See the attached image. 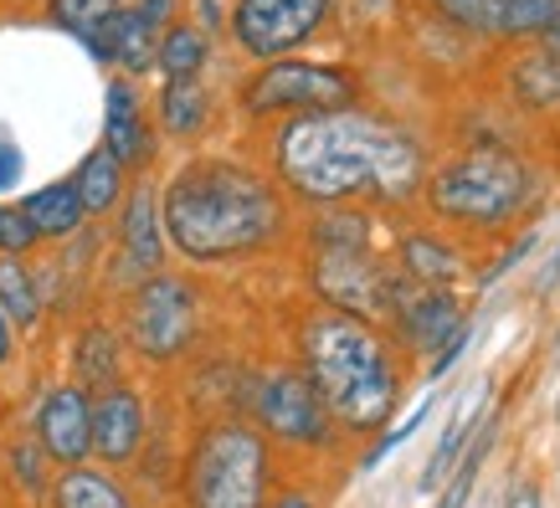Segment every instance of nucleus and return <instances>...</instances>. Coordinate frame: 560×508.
Wrapping results in <instances>:
<instances>
[{"instance_id": "obj_41", "label": "nucleus", "mask_w": 560, "mask_h": 508, "mask_svg": "<svg viewBox=\"0 0 560 508\" xmlns=\"http://www.w3.org/2000/svg\"><path fill=\"white\" fill-rule=\"evenodd\" d=\"M560 277V247H556V257H550V268H545V283H556Z\"/></svg>"}, {"instance_id": "obj_22", "label": "nucleus", "mask_w": 560, "mask_h": 508, "mask_svg": "<svg viewBox=\"0 0 560 508\" xmlns=\"http://www.w3.org/2000/svg\"><path fill=\"white\" fill-rule=\"evenodd\" d=\"M51 508H135V498L124 493V483L114 473H103L93 462L62 468L51 477Z\"/></svg>"}, {"instance_id": "obj_28", "label": "nucleus", "mask_w": 560, "mask_h": 508, "mask_svg": "<svg viewBox=\"0 0 560 508\" xmlns=\"http://www.w3.org/2000/svg\"><path fill=\"white\" fill-rule=\"evenodd\" d=\"M119 5H124V0H47V16L57 21L62 32L78 36V42H88L103 21L119 11Z\"/></svg>"}, {"instance_id": "obj_34", "label": "nucleus", "mask_w": 560, "mask_h": 508, "mask_svg": "<svg viewBox=\"0 0 560 508\" xmlns=\"http://www.w3.org/2000/svg\"><path fill=\"white\" fill-rule=\"evenodd\" d=\"M535 241H540V237H535V232H525V237L514 241L510 252H504V257H499V262H493V272H483V283H493V277H504V272H510V268H520V262H525V252H529V247H535Z\"/></svg>"}, {"instance_id": "obj_39", "label": "nucleus", "mask_w": 560, "mask_h": 508, "mask_svg": "<svg viewBox=\"0 0 560 508\" xmlns=\"http://www.w3.org/2000/svg\"><path fill=\"white\" fill-rule=\"evenodd\" d=\"M268 508H319V504H314V498H308V493L289 488V493H278V498H272Z\"/></svg>"}, {"instance_id": "obj_35", "label": "nucleus", "mask_w": 560, "mask_h": 508, "mask_svg": "<svg viewBox=\"0 0 560 508\" xmlns=\"http://www.w3.org/2000/svg\"><path fill=\"white\" fill-rule=\"evenodd\" d=\"M135 11L150 21L154 32H165V26L175 21V0H135Z\"/></svg>"}, {"instance_id": "obj_40", "label": "nucleus", "mask_w": 560, "mask_h": 508, "mask_svg": "<svg viewBox=\"0 0 560 508\" xmlns=\"http://www.w3.org/2000/svg\"><path fill=\"white\" fill-rule=\"evenodd\" d=\"M540 47H545V51H556V57H560V26H556V32H545V36H540Z\"/></svg>"}, {"instance_id": "obj_5", "label": "nucleus", "mask_w": 560, "mask_h": 508, "mask_svg": "<svg viewBox=\"0 0 560 508\" xmlns=\"http://www.w3.org/2000/svg\"><path fill=\"white\" fill-rule=\"evenodd\" d=\"M272 452L253 422H211L190 447L186 504L190 508H268Z\"/></svg>"}, {"instance_id": "obj_7", "label": "nucleus", "mask_w": 560, "mask_h": 508, "mask_svg": "<svg viewBox=\"0 0 560 508\" xmlns=\"http://www.w3.org/2000/svg\"><path fill=\"white\" fill-rule=\"evenodd\" d=\"M124 319H129V344L139 355L165 365V359H180L190 350V339L201 329V304L180 272H154V277L135 283Z\"/></svg>"}, {"instance_id": "obj_23", "label": "nucleus", "mask_w": 560, "mask_h": 508, "mask_svg": "<svg viewBox=\"0 0 560 508\" xmlns=\"http://www.w3.org/2000/svg\"><path fill=\"white\" fill-rule=\"evenodd\" d=\"M0 314L11 319L16 334H32L42 314H47V293H42V272L26 257H0Z\"/></svg>"}, {"instance_id": "obj_11", "label": "nucleus", "mask_w": 560, "mask_h": 508, "mask_svg": "<svg viewBox=\"0 0 560 508\" xmlns=\"http://www.w3.org/2000/svg\"><path fill=\"white\" fill-rule=\"evenodd\" d=\"M88 406L93 395L83 386H47L42 401H36V422H32V437L36 447L47 452V462L57 468H78V462L93 458V422H88Z\"/></svg>"}, {"instance_id": "obj_18", "label": "nucleus", "mask_w": 560, "mask_h": 508, "mask_svg": "<svg viewBox=\"0 0 560 508\" xmlns=\"http://www.w3.org/2000/svg\"><path fill=\"white\" fill-rule=\"evenodd\" d=\"M489 411H493L489 386L463 390V395H458V406H453V416H447V426H442L438 447H432V458H427V468H422V493L442 488V477L453 473V462L463 458V447H468V437L478 432V422H483Z\"/></svg>"}, {"instance_id": "obj_43", "label": "nucleus", "mask_w": 560, "mask_h": 508, "mask_svg": "<svg viewBox=\"0 0 560 508\" xmlns=\"http://www.w3.org/2000/svg\"><path fill=\"white\" fill-rule=\"evenodd\" d=\"M556 344H560V329H556Z\"/></svg>"}, {"instance_id": "obj_3", "label": "nucleus", "mask_w": 560, "mask_h": 508, "mask_svg": "<svg viewBox=\"0 0 560 508\" xmlns=\"http://www.w3.org/2000/svg\"><path fill=\"white\" fill-rule=\"evenodd\" d=\"M299 375L345 432H381L401 406V365L381 323L314 308L299 323Z\"/></svg>"}, {"instance_id": "obj_6", "label": "nucleus", "mask_w": 560, "mask_h": 508, "mask_svg": "<svg viewBox=\"0 0 560 508\" xmlns=\"http://www.w3.org/2000/svg\"><path fill=\"white\" fill-rule=\"evenodd\" d=\"M360 78L340 62H314V57H278L237 87V108L247 119H299V114H335L355 108Z\"/></svg>"}, {"instance_id": "obj_2", "label": "nucleus", "mask_w": 560, "mask_h": 508, "mask_svg": "<svg viewBox=\"0 0 560 508\" xmlns=\"http://www.w3.org/2000/svg\"><path fill=\"white\" fill-rule=\"evenodd\" d=\"M160 226L165 247L186 262L217 268L278 247L289 232V205L283 186L257 165H242L232 154H196L160 186Z\"/></svg>"}, {"instance_id": "obj_20", "label": "nucleus", "mask_w": 560, "mask_h": 508, "mask_svg": "<svg viewBox=\"0 0 560 508\" xmlns=\"http://www.w3.org/2000/svg\"><path fill=\"white\" fill-rule=\"evenodd\" d=\"M68 180H72V190H78V201H83L88 216H108V211H119L124 196H129V169L103 150V144L78 160V169H72Z\"/></svg>"}, {"instance_id": "obj_30", "label": "nucleus", "mask_w": 560, "mask_h": 508, "mask_svg": "<svg viewBox=\"0 0 560 508\" xmlns=\"http://www.w3.org/2000/svg\"><path fill=\"white\" fill-rule=\"evenodd\" d=\"M42 241H36L32 221L21 216L16 201H0V257H32Z\"/></svg>"}, {"instance_id": "obj_33", "label": "nucleus", "mask_w": 560, "mask_h": 508, "mask_svg": "<svg viewBox=\"0 0 560 508\" xmlns=\"http://www.w3.org/2000/svg\"><path fill=\"white\" fill-rule=\"evenodd\" d=\"M21 169H26V154L16 150V139L11 134H0V196L21 180Z\"/></svg>"}, {"instance_id": "obj_32", "label": "nucleus", "mask_w": 560, "mask_h": 508, "mask_svg": "<svg viewBox=\"0 0 560 508\" xmlns=\"http://www.w3.org/2000/svg\"><path fill=\"white\" fill-rule=\"evenodd\" d=\"M468 344H474V323H463L458 334H453V339H447V344L438 350V359H432V380H442V375L453 370V365L463 359V350H468Z\"/></svg>"}, {"instance_id": "obj_37", "label": "nucleus", "mask_w": 560, "mask_h": 508, "mask_svg": "<svg viewBox=\"0 0 560 508\" xmlns=\"http://www.w3.org/2000/svg\"><path fill=\"white\" fill-rule=\"evenodd\" d=\"M504 508H545V498H540V483H520V488H510V498H504Z\"/></svg>"}, {"instance_id": "obj_29", "label": "nucleus", "mask_w": 560, "mask_h": 508, "mask_svg": "<svg viewBox=\"0 0 560 508\" xmlns=\"http://www.w3.org/2000/svg\"><path fill=\"white\" fill-rule=\"evenodd\" d=\"M432 411H438V395H427V401H422L417 411H411L407 422H401V426H390L386 437H381V441L371 447V452H365V462H360V468H365V473H371V468H381V462H386L390 452H396V447H407V441L417 437V432H422V422L432 416Z\"/></svg>"}, {"instance_id": "obj_27", "label": "nucleus", "mask_w": 560, "mask_h": 508, "mask_svg": "<svg viewBox=\"0 0 560 508\" xmlns=\"http://www.w3.org/2000/svg\"><path fill=\"white\" fill-rule=\"evenodd\" d=\"M514 93L529 108H560V57L556 51H529L514 62Z\"/></svg>"}, {"instance_id": "obj_9", "label": "nucleus", "mask_w": 560, "mask_h": 508, "mask_svg": "<svg viewBox=\"0 0 560 508\" xmlns=\"http://www.w3.org/2000/svg\"><path fill=\"white\" fill-rule=\"evenodd\" d=\"M247 406H253V426L272 441H289V447H329L335 441L329 411L299 370H262L247 386Z\"/></svg>"}, {"instance_id": "obj_24", "label": "nucleus", "mask_w": 560, "mask_h": 508, "mask_svg": "<svg viewBox=\"0 0 560 508\" xmlns=\"http://www.w3.org/2000/svg\"><path fill=\"white\" fill-rule=\"evenodd\" d=\"M493 441H499V406L478 422V432L468 437V447H463V458L453 462V473L442 477L438 508H468V498H474V488H478V477H483V462H489V452H493Z\"/></svg>"}, {"instance_id": "obj_44", "label": "nucleus", "mask_w": 560, "mask_h": 508, "mask_svg": "<svg viewBox=\"0 0 560 508\" xmlns=\"http://www.w3.org/2000/svg\"><path fill=\"white\" fill-rule=\"evenodd\" d=\"M0 5H5V0H0Z\"/></svg>"}, {"instance_id": "obj_31", "label": "nucleus", "mask_w": 560, "mask_h": 508, "mask_svg": "<svg viewBox=\"0 0 560 508\" xmlns=\"http://www.w3.org/2000/svg\"><path fill=\"white\" fill-rule=\"evenodd\" d=\"M11 468H16V483H26L32 493H47L51 488L47 452L36 447V437H26V441H16V447H11Z\"/></svg>"}, {"instance_id": "obj_38", "label": "nucleus", "mask_w": 560, "mask_h": 508, "mask_svg": "<svg viewBox=\"0 0 560 508\" xmlns=\"http://www.w3.org/2000/svg\"><path fill=\"white\" fill-rule=\"evenodd\" d=\"M11 359H16V329H11V319L0 314V370H5Z\"/></svg>"}, {"instance_id": "obj_15", "label": "nucleus", "mask_w": 560, "mask_h": 508, "mask_svg": "<svg viewBox=\"0 0 560 508\" xmlns=\"http://www.w3.org/2000/svg\"><path fill=\"white\" fill-rule=\"evenodd\" d=\"M432 5L483 36H545L560 26V0H432Z\"/></svg>"}, {"instance_id": "obj_17", "label": "nucleus", "mask_w": 560, "mask_h": 508, "mask_svg": "<svg viewBox=\"0 0 560 508\" xmlns=\"http://www.w3.org/2000/svg\"><path fill=\"white\" fill-rule=\"evenodd\" d=\"M396 272L411 277V283H422V288H458L463 277H468V262H463L458 247H447L442 237L432 232H407V237L396 241Z\"/></svg>"}, {"instance_id": "obj_25", "label": "nucleus", "mask_w": 560, "mask_h": 508, "mask_svg": "<svg viewBox=\"0 0 560 508\" xmlns=\"http://www.w3.org/2000/svg\"><path fill=\"white\" fill-rule=\"evenodd\" d=\"M160 129L171 139H196L211 123V93H206L201 78H190V83H165L160 87Z\"/></svg>"}, {"instance_id": "obj_14", "label": "nucleus", "mask_w": 560, "mask_h": 508, "mask_svg": "<svg viewBox=\"0 0 560 508\" xmlns=\"http://www.w3.org/2000/svg\"><path fill=\"white\" fill-rule=\"evenodd\" d=\"M119 272L129 283H144L165 272V226H160V190L150 180L129 186L119 205Z\"/></svg>"}, {"instance_id": "obj_19", "label": "nucleus", "mask_w": 560, "mask_h": 508, "mask_svg": "<svg viewBox=\"0 0 560 508\" xmlns=\"http://www.w3.org/2000/svg\"><path fill=\"white\" fill-rule=\"evenodd\" d=\"M16 205H21V216L32 221L36 241H72L88 226V211L78 201L72 180H47L42 190H26Z\"/></svg>"}, {"instance_id": "obj_8", "label": "nucleus", "mask_w": 560, "mask_h": 508, "mask_svg": "<svg viewBox=\"0 0 560 508\" xmlns=\"http://www.w3.org/2000/svg\"><path fill=\"white\" fill-rule=\"evenodd\" d=\"M329 11L335 0H232L226 32L242 57L278 62V57H299L329 26Z\"/></svg>"}, {"instance_id": "obj_1", "label": "nucleus", "mask_w": 560, "mask_h": 508, "mask_svg": "<svg viewBox=\"0 0 560 508\" xmlns=\"http://www.w3.org/2000/svg\"><path fill=\"white\" fill-rule=\"evenodd\" d=\"M278 186L304 205H355L381 201L401 205L422 196L427 150L401 123L371 108H335V114H299L272 134Z\"/></svg>"}, {"instance_id": "obj_21", "label": "nucleus", "mask_w": 560, "mask_h": 508, "mask_svg": "<svg viewBox=\"0 0 560 508\" xmlns=\"http://www.w3.org/2000/svg\"><path fill=\"white\" fill-rule=\"evenodd\" d=\"M124 380V344L114 329H103V323H88L83 334H78V350H72V386H83L88 395H98V390L119 386Z\"/></svg>"}, {"instance_id": "obj_42", "label": "nucleus", "mask_w": 560, "mask_h": 508, "mask_svg": "<svg viewBox=\"0 0 560 508\" xmlns=\"http://www.w3.org/2000/svg\"><path fill=\"white\" fill-rule=\"evenodd\" d=\"M556 422H560V401H556Z\"/></svg>"}, {"instance_id": "obj_36", "label": "nucleus", "mask_w": 560, "mask_h": 508, "mask_svg": "<svg viewBox=\"0 0 560 508\" xmlns=\"http://www.w3.org/2000/svg\"><path fill=\"white\" fill-rule=\"evenodd\" d=\"M201 36H211V32H226V16H221V5L217 0H196V21H190Z\"/></svg>"}, {"instance_id": "obj_10", "label": "nucleus", "mask_w": 560, "mask_h": 508, "mask_svg": "<svg viewBox=\"0 0 560 508\" xmlns=\"http://www.w3.org/2000/svg\"><path fill=\"white\" fill-rule=\"evenodd\" d=\"M314 288H319L324 308L375 323L390 314L396 272L371 247H314Z\"/></svg>"}, {"instance_id": "obj_13", "label": "nucleus", "mask_w": 560, "mask_h": 508, "mask_svg": "<svg viewBox=\"0 0 560 508\" xmlns=\"http://www.w3.org/2000/svg\"><path fill=\"white\" fill-rule=\"evenodd\" d=\"M103 150L114 154L129 175H144L154 165V129L150 114H144V93L124 72H114L103 83Z\"/></svg>"}, {"instance_id": "obj_4", "label": "nucleus", "mask_w": 560, "mask_h": 508, "mask_svg": "<svg viewBox=\"0 0 560 508\" xmlns=\"http://www.w3.org/2000/svg\"><path fill=\"white\" fill-rule=\"evenodd\" d=\"M422 196L442 221H458V226H504L529 201V169L520 154L499 150V144H483V150H463L458 160L432 169L422 180Z\"/></svg>"}, {"instance_id": "obj_12", "label": "nucleus", "mask_w": 560, "mask_h": 508, "mask_svg": "<svg viewBox=\"0 0 560 508\" xmlns=\"http://www.w3.org/2000/svg\"><path fill=\"white\" fill-rule=\"evenodd\" d=\"M386 319H396V329H401V339H407L411 350L438 355L442 344H447V339L468 323V314H463L458 293L422 288V283H411V277H401V272H396V293H390V314H386Z\"/></svg>"}, {"instance_id": "obj_26", "label": "nucleus", "mask_w": 560, "mask_h": 508, "mask_svg": "<svg viewBox=\"0 0 560 508\" xmlns=\"http://www.w3.org/2000/svg\"><path fill=\"white\" fill-rule=\"evenodd\" d=\"M206 57H211V42L190 21H171L154 47V68L165 72V83H190V78H201Z\"/></svg>"}, {"instance_id": "obj_16", "label": "nucleus", "mask_w": 560, "mask_h": 508, "mask_svg": "<svg viewBox=\"0 0 560 508\" xmlns=\"http://www.w3.org/2000/svg\"><path fill=\"white\" fill-rule=\"evenodd\" d=\"M88 422H93V458L108 462V468H124V462L139 458L144 447V401H139L135 386H108L93 395L88 406Z\"/></svg>"}]
</instances>
